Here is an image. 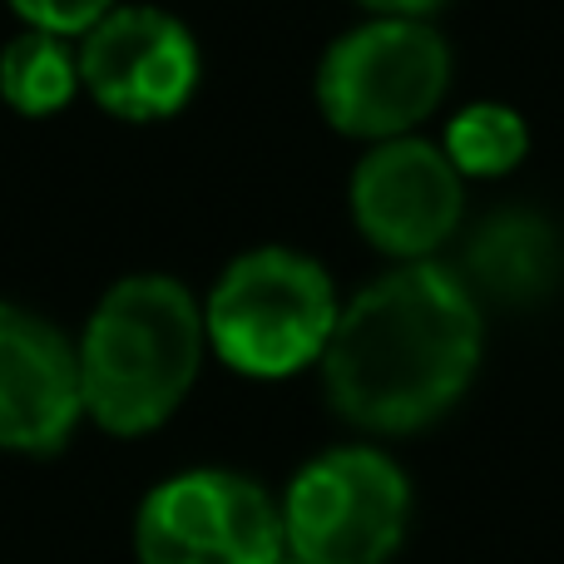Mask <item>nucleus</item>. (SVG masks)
<instances>
[{
  "mask_svg": "<svg viewBox=\"0 0 564 564\" xmlns=\"http://www.w3.org/2000/svg\"><path fill=\"white\" fill-rule=\"evenodd\" d=\"M278 564H302V560H292V555H288V560H278Z\"/></svg>",
  "mask_w": 564,
  "mask_h": 564,
  "instance_id": "nucleus-15",
  "label": "nucleus"
},
{
  "mask_svg": "<svg viewBox=\"0 0 564 564\" xmlns=\"http://www.w3.org/2000/svg\"><path fill=\"white\" fill-rule=\"evenodd\" d=\"M406 470L371 446L307 460L282 500V540L302 564H387L406 540Z\"/></svg>",
  "mask_w": 564,
  "mask_h": 564,
  "instance_id": "nucleus-5",
  "label": "nucleus"
},
{
  "mask_svg": "<svg viewBox=\"0 0 564 564\" xmlns=\"http://www.w3.org/2000/svg\"><path fill=\"white\" fill-rule=\"evenodd\" d=\"M79 85L115 119H169L198 89V45L154 6H115L79 45Z\"/></svg>",
  "mask_w": 564,
  "mask_h": 564,
  "instance_id": "nucleus-7",
  "label": "nucleus"
},
{
  "mask_svg": "<svg viewBox=\"0 0 564 564\" xmlns=\"http://www.w3.org/2000/svg\"><path fill=\"white\" fill-rule=\"evenodd\" d=\"M351 218L391 258L426 263L460 224V174L426 139H387L351 174Z\"/></svg>",
  "mask_w": 564,
  "mask_h": 564,
  "instance_id": "nucleus-8",
  "label": "nucleus"
},
{
  "mask_svg": "<svg viewBox=\"0 0 564 564\" xmlns=\"http://www.w3.org/2000/svg\"><path fill=\"white\" fill-rule=\"evenodd\" d=\"M446 159L456 164V174L470 178H496L525 159L530 129L516 109L506 105H470L446 124Z\"/></svg>",
  "mask_w": 564,
  "mask_h": 564,
  "instance_id": "nucleus-12",
  "label": "nucleus"
},
{
  "mask_svg": "<svg viewBox=\"0 0 564 564\" xmlns=\"http://www.w3.org/2000/svg\"><path fill=\"white\" fill-rule=\"evenodd\" d=\"M337 292L322 263L292 248H253L208 292L204 332L243 377H292L327 351Z\"/></svg>",
  "mask_w": 564,
  "mask_h": 564,
  "instance_id": "nucleus-3",
  "label": "nucleus"
},
{
  "mask_svg": "<svg viewBox=\"0 0 564 564\" xmlns=\"http://www.w3.org/2000/svg\"><path fill=\"white\" fill-rule=\"evenodd\" d=\"M361 6H371V10H381V15H426V10H436L441 0H361Z\"/></svg>",
  "mask_w": 564,
  "mask_h": 564,
  "instance_id": "nucleus-14",
  "label": "nucleus"
},
{
  "mask_svg": "<svg viewBox=\"0 0 564 564\" xmlns=\"http://www.w3.org/2000/svg\"><path fill=\"white\" fill-rule=\"evenodd\" d=\"M480 361V302L436 263L377 278L337 312L322 351L327 397L351 426L421 431L446 416Z\"/></svg>",
  "mask_w": 564,
  "mask_h": 564,
  "instance_id": "nucleus-1",
  "label": "nucleus"
},
{
  "mask_svg": "<svg viewBox=\"0 0 564 564\" xmlns=\"http://www.w3.org/2000/svg\"><path fill=\"white\" fill-rule=\"evenodd\" d=\"M282 510L234 470H184L149 490L134 520L139 564H278Z\"/></svg>",
  "mask_w": 564,
  "mask_h": 564,
  "instance_id": "nucleus-6",
  "label": "nucleus"
},
{
  "mask_svg": "<svg viewBox=\"0 0 564 564\" xmlns=\"http://www.w3.org/2000/svg\"><path fill=\"white\" fill-rule=\"evenodd\" d=\"M204 312L184 282L164 273L115 282L75 347L85 416L115 436L164 426L204 367Z\"/></svg>",
  "mask_w": 564,
  "mask_h": 564,
  "instance_id": "nucleus-2",
  "label": "nucleus"
},
{
  "mask_svg": "<svg viewBox=\"0 0 564 564\" xmlns=\"http://www.w3.org/2000/svg\"><path fill=\"white\" fill-rule=\"evenodd\" d=\"M451 85V50L411 15L357 25L322 55L317 105L332 129L351 139H401L441 105Z\"/></svg>",
  "mask_w": 564,
  "mask_h": 564,
  "instance_id": "nucleus-4",
  "label": "nucleus"
},
{
  "mask_svg": "<svg viewBox=\"0 0 564 564\" xmlns=\"http://www.w3.org/2000/svg\"><path fill=\"white\" fill-rule=\"evenodd\" d=\"M79 89V50L65 45V35L25 30L0 50V95L10 109L30 119H45L65 109Z\"/></svg>",
  "mask_w": 564,
  "mask_h": 564,
  "instance_id": "nucleus-11",
  "label": "nucleus"
},
{
  "mask_svg": "<svg viewBox=\"0 0 564 564\" xmlns=\"http://www.w3.org/2000/svg\"><path fill=\"white\" fill-rule=\"evenodd\" d=\"M85 416L79 357L50 322L0 302V451L50 456Z\"/></svg>",
  "mask_w": 564,
  "mask_h": 564,
  "instance_id": "nucleus-9",
  "label": "nucleus"
},
{
  "mask_svg": "<svg viewBox=\"0 0 564 564\" xmlns=\"http://www.w3.org/2000/svg\"><path fill=\"white\" fill-rule=\"evenodd\" d=\"M564 248L550 218L530 208L490 214L460 253V282L490 302H535L560 282Z\"/></svg>",
  "mask_w": 564,
  "mask_h": 564,
  "instance_id": "nucleus-10",
  "label": "nucleus"
},
{
  "mask_svg": "<svg viewBox=\"0 0 564 564\" xmlns=\"http://www.w3.org/2000/svg\"><path fill=\"white\" fill-rule=\"evenodd\" d=\"M30 30H50V35H89L99 20L115 10V0H10Z\"/></svg>",
  "mask_w": 564,
  "mask_h": 564,
  "instance_id": "nucleus-13",
  "label": "nucleus"
}]
</instances>
